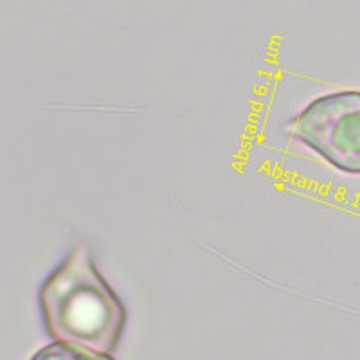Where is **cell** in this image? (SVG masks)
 Masks as SVG:
<instances>
[{
  "label": "cell",
  "instance_id": "obj_2",
  "mask_svg": "<svg viewBox=\"0 0 360 360\" xmlns=\"http://www.w3.org/2000/svg\"><path fill=\"white\" fill-rule=\"evenodd\" d=\"M290 131L333 168L360 175V90L314 99L292 121Z\"/></svg>",
  "mask_w": 360,
  "mask_h": 360
},
{
  "label": "cell",
  "instance_id": "obj_3",
  "mask_svg": "<svg viewBox=\"0 0 360 360\" xmlns=\"http://www.w3.org/2000/svg\"><path fill=\"white\" fill-rule=\"evenodd\" d=\"M31 360H115L114 356L107 353H99L94 349L83 348V346H74L67 342L47 344L41 349H38Z\"/></svg>",
  "mask_w": 360,
  "mask_h": 360
},
{
  "label": "cell",
  "instance_id": "obj_1",
  "mask_svg": "<svg viewBox=\"0 0 360 360\" xmlns=\"http://www.w3.org/2000/svg\"><path fill=\"white\" fill-rule=\"evenodd\" d=\"M45 332L56 342L114 353L127 328V308L99 274L86 245L74 247L38 294Z\"/></svg>",
  "mask_w": 360,
  "mask_h": 360
}]
</instances>
